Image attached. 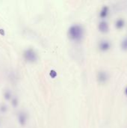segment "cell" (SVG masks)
<instances>
[{
	"label": "cell",
	"instance_id": "7c38bea8",
	"mask_svg": "<svg viewBox=\"0 0 127 128\" xmlns=\"http://www.w3.org/2000/svg\"><path fill=\"white\" fill-rule=\"evenodd\" d=\"M7 110V106L5 104H1L0 106V111L1 112H5Z\"/></svg>",
	"mask_w": 127,
	"mask_h": 128
},
{
	"label": "cell",
	"instance_id": "9c48e42d",
	"mask_svg": "<svg viewBox=\"0 0 127 128\" xmlns=\"http://www.w3.org/2000/svg\"><path fill=\"white\" fill-rule=\"evenodd\" d=\"M11 104L14 107H16L18 106V104H19V100H18L17 97L14 96V97H12L11 98Z\"/></svg>",
	"mask_w": 127,
	"mask_h": 128
},
{
	"label": "cell",
	"instance_id": "8992f818",
	"mask_svg": "<svg viewBox=\"0 0 127 128\" xmlns=\"http://www.w3.org/2000/svg\"><path fill=\"white\" fill-rule=\"evenodd\" d=\"M107 79H108V75H107V74L105 71L101 70V71H100L98 73V74H97V80H98V81L100 82L103 83V82H105L107 80Z\"/></svg>",
	"mask_w": 127,
	"mask_h": 128
},
{
	"label": "cell",
	"instance_id": "5bb4252c",
	"mask_svg": "<svg viewBox=\"0 0 127 128\" xmlns=\"http://www.w3.org/2000/svg\"><path fill=\"white\" fill-rule=\"evenodd\" d=\"M126 93H127V88L126 89Z\"/></svg>",
	"mask_w": 127,
	"mask_h": 128
},
{
	"label": "cell",
	"instance_id": "4fadbf2b",
	"mask_svg": "<svg viewBox=\"0 0 127 128\" xmlns=\"http://www.w3.org/2000/svg\"><path fill=\"white\" fill-rule=\"evenodd\" d=\"M0 33H2V34L4 35V30L2 29V28H1V29H0Z\"/></svg>",
	"mask_w": 127,
	"mask_h": 128
},
{
	"label": "cell",
	"instance_id": "5b68a950",
	"mask_svg": "<svg viewBox=\"0 0 127 128\" xmlns=\"http://www.w3.org/2000/svg\"><path fill=\"white\" fill-rule=\"evenodd\" d=\"M98 28L100 32H106L109 30V24L106 21L102 20L99 22L98 25Z\"/></svg>",
	"mask_w": 127,
	"mask_h": 128
},
{
	"label": "cell",
	"instance_id": "52a82bcc",
	"mask_svg": "<svg viewBox=\"0 0 127 128\" xmlns=\"http://www.w3.org/2000/svg\"><path fill=\"white\" fill-rule=\"evenodd\" d=\"M109 14V8L108 6H103L101 10H100V16L101 18H105Z\"/></svg>",
	"mask_w": 127,
	"mask_h": 128
},
{
	"label": "cell",
	"instance_id": "ba28073f",
	"mask_svg": "<svg viewBox=\"0 0 127 128\" xmlns=\"http://www.w3.org/2000/svg\"><path fill=\"white\" fill-rule=\"evenodd\" d=\"M4 98L5 100H10L11 98L13 97L12 96V94H11V92L9 90V89H6L4 92Z\"/></svg>",
	"mask_w": 127,
	"mask_h": 128
},
{
	"label": "cell",
	"instance_id": "7a4b0ae2",
	"mask_svg": "<svg viewBox=\"0 0 127 128\" xmlns=\"http://www.w3.org/2000/svg\"><path fill=\"white\" fill-rule=\"evenodd\" d=\"M22 56L26 62L30 63L35 62L38 59V54L37 51L31 47H28L24 50L22 52Z\"/></svg>",
	"mask_w": 127,
	"mask_h": 128
},
{
	"label": "cell",
	"instance_id": "8fae6325",
	"mask_svg": "<svg viewBox=\"0 0 127 128\" xmlns=\"http://www.w3.org/2000/svg\"><path fill=\"white\" fill-rule=\"evenodd\" d=\"M121 48L124 50H127V38H124L121 42Z\"/></svg>",
	"mask_w": 127,
	"mask_h": 128
},
{
	"label": "cell",
	"instance_id": "30bf717a",
	"mask_svg": "<svg viewBox=\"0 0 127 128\" xmlns=\"http://www.w3.org/2000/svg\"><path fill=\"white\" fill-rule=\"evenodd\" d=\"M124 25V21L122 20V19H119L117 20L116 22V26L118 28H121Z\"/></svg>",
	"mask_w": 127,
	"mask_h": 128
},
{
	"label": "cell",
	"instance_id": "9a60e30c",
	"mask_svg": "<svg viewBox=\"0 0 127 128\" xmlns=\"http://www.w3.org/2000/svg\"><path fill=\"white\" fill-rule=\"evenodd\" d=\"M0 124H1V120H0Z\"/></svg>",
	"mask_w": 127,
	"mask_h": 128
},
{
	"label": "cell",
	"instance_id": "277c9868",
	"mask_svg": "<svg viewBox=\"0 0 127 128\" xmlns=\"http://www.w3.org/2000/svg\"><path fill=\"white\" fill-rule=\"evenodd\" d=\"M110 46H111V44H110L109 41H108L106 40H102L99 43V48L103 51L108 50L110 48Z\"/></svg>",
	"mask_w": 127,
	"mask_h": 128
},
{
	"label": "cell",
	"instance_id": "6da1fadb",
	"mask_svg": "<svg viewBox=\"0 0 127 128\" xmlns=\"http://www.w3.org/2000/svg\"><path fill=\"white\" fill-rule=\"evenodd\" d=\"M67 35L70 39L74 41H79L84 36V28L79 23L72 24L67 31Z\"/></svg>",
	"mask_w": 127,
	"mask_h": 128
},
{
	"label": "cell",
	"instance_id": "3957f363",
	"mask_svg": "<svg viewBox=\"0 0 127 128\" xmlns=\"http://www.w3.org/2000/svg\"><path fill=\"white\" fill-rule=\"evenodd\" d=\"M17 119H18V122L20 125H22V126L25 125L27 120H28L27 113L24 110H20L17 114Z\"/></svg>",
	"mask_w": 127,
	"mask_h": 128
}]
</instances>
